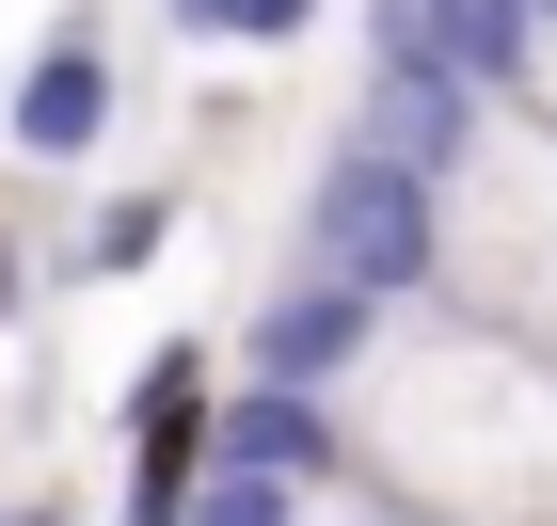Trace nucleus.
<instances>
[{
    "label": "nucleus",
    "instance_id": "f257e3e1",
    "mask_svg": "<svg viewBox=\"0 0 557 526\" xmlns=\"http://www.w3.org/2000/svg\"><path fill=\"white\" fill-rule=\"evenodd\" d=\"M302 463H335L350 494L430 526H557V351L510 319L430 304L414 271L319 288L302 319H271Z\"/></svg>",
    "mask_w": 557,
    "mask_h": 526
},
{
    "label": "nucleus",
    "instance_id": "f03ea898",
    "mask_svg": "<svg viewBox=\"0 0 557 526\" xmlns=\"http://www.w3.org/2000/svg\"><path fill=\"white\" fill-rule=\"evenodd\" d=\"M398 271L462 319H510L557 351V129L510 81H446L398 175Z\"/></svg>",
    "mask_w": 557,
    "mask_h": 526
},
{
    "label": "nucleus",
    "instance_id": "7ed1b4c3",
    "mask_svg": "<svg viewBox=\"0 0 557 526\" xmlns=\"http://www.w3.org/2000/svg\"><path fill=\"white\" fill-rule=\"evenodd\" d=\"M112 112H128V64H112V16H48L33 64H16V96H0V144L33 175H81L96 144H112Z\"/></svg>",
    "mask_w": 557,
    "mask_h": 526
},
{
    "label": "nucleus",
    "instance_id": "20e7f679",
    "mask_svg": "<svg viewBox=\"0 0 557 526\" xmlns=\"http://www.w3.org/2000/svg\"><path fill=\"white\" fill-rule=\"evenodd\" d=\"M287 415V399H271ZM191 526H430V511H383V494H350L335 463H302V431H223V479Z\"/></svg>",
    "mask_w": 557,
    "mask_h": 526
},
{
    "label": "nucleus",
    "instance_id": "39448f33",
    "mask_svg": "<svg viewBox=\"0 0 557 526\" xmlns=\"http://www.w3.org/2000/svg\"><path fill=\"white\" fill-rule=\"evenodd\" d=\"M160 240H175V192H112V208L81 223V256H64V271H81V288H112V271H144Z\"/></svg>",
    "mask_w": 557,
    "mask_h": 526
},
{
    "label": "nucleus",
    "instance_id": "423d86ee",
    "mask_svg": "<svg viewBox=\"0 0 557 526\" xmlns=\"http://www.w3.org/2000/svg\"><path fill=\"white\" fill-rule=\"evenodd\" d=\"M287 33H319V0H223V48H287Z\"/></svg>",
    "mask_w": 557,
    "mask_h": 526
},
{
    "label": "nucleus",
    "instance_id": "0eeeda50",
    "mask_svg": "<svg viewBox=\"0 0 557 526\" xmlns=\"http://www.w3.org/2000/svg\"><path fill=\"white\" fill-rule=\"evenodd\" d=\"M160 16H175V33H191V48H223V0H160Z\"/></svg>",
    "mask_w": 557,
    "mask_h": 526
},
{
    "label": "nucleus",
    "instance_id": "6e6552de",
    "mask_svg": "<svg viewBox=\"0 0 557 526\" xmlns=\"http://www.w3.org/2000/svg\"><path fill=\"white\" fill-rule=\"evenodd\" d=\"M0 526H81V511H64V494H16V511H0Z\"/></svg>",
    "mask_w": 557,
    "mask_h": 526
},
{
    "label": "nucleus",
    "instance_id": "1a4fd4ad",
    "mask_svg": "<svg viewBox=\"0 0 557 526\" xmlns=\"http://www.w3.org/2000/svg\"><path fill=\"white\" fill-rule=\"evenodd\" d=\"M0 319H16V240H0Z\"/></svg>",
    "mask_w": 557,
    "mask_h": 526
}]
</instances>
